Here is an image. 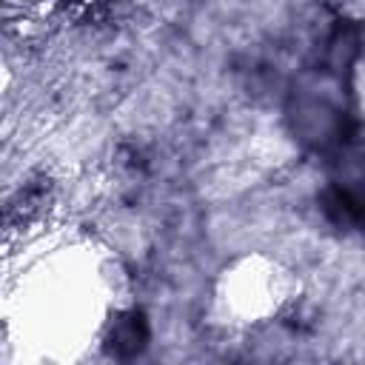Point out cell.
Here are the masks:
<instances>
[{
	"label": "cell",
	"mask_w": 365,
	"mask_h": 365,
	"mask_svg": "<svg viewBox=\"0 0 365 365\" xmlns=\"http://www.w3.org/2000/svg\"><path fill=\"white\" fill-rule=\"evenodd\" d=\"M148 342V322L140 311H128L114 319L108 334V348L114 356H137Z\"/></svg>",
	"instance_id": "1"
}]
</instances>
